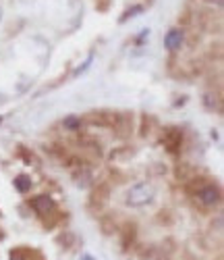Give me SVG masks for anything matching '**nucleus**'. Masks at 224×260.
Wrapping results in <instances>:
<instances>
[{
  "label": "nucleus",
  "instance_id": "11",
  "mask_svg": "<svg viewBox=\"0 0 224 260\" xmlns=\"http://www.w3.org/2000/svg\"><path fill=\"white\" fill-rule=\"evenodd\" d=\"M115 219H112V216H104L102 219V223H100V227H102V231L106 233V235H112L117 231V223H112Z\"/></svg>",
  "mask_w": 224,
  "mask_h": 260
},
{
  "label": "nucleus",
  "instance_id": "10",
  "mask_svg": "<svg viewBox=\"0 0 224 260\" xmlns=\"http://www.w3.org/2000/svg\"><path fill=\"white\" fill-rule=\"evenodd\" d=\"M81 125H83V121H81L79 117H66V119L62 121V127L69 129V132H77Z\"/></svg>",
  "mask_w": 224,
  "mask_h": 260
},
{
  "label": "nucleus",
  "instance_id": "8",
  "mask_svg": "<svg viewBox=\"0 0 224 260\" xmlns=\"http://www.w3.org/2000/svg\"><path fill=\"white\" fill-rule=\"evenodd\" d=\"M13 185H15V189H17L19 193H27V191L31 189V177H29V175H25V173H21V175H17V177H15Z\"/></svg>",
  "mask_w": 224,
  "mask_h": 260
},
{
  "label": "nucleus",
  "instance_id": "16",
  "mask_svg": "<svg viewBox=\"0 0 224 260\" xmlns=\"http://www.w3.org/2000/svg\"><path fill=\"white\" fill-rule=\"evenodd\" d=\"M81 260H94V258H92V256H89V254H87V256H83Z\"/></svg>",
  "mask_w": 224,
  "mask_h": 260
},
{
  "label": "nucleus",
  "instance_id": "15",
  "mask_svg": "<svg viewBox=\"0 0 224 260\" xmlns=\"http://www.w3.org/2000/svg\"><path fill=\"white\" fill-rule=\"evenodd\" d=\"M147 36H150V29H141V34L137 38V44H143V42L147 40Z\"/></svg>",
  "mask_w": 224,
  "mask_h": 260
},
{
  "label": "nucleus",
  "instance_id": "4",
  "mask_svg": "<svg viewBox=\"0 0 224 260\" xmlns=\"http://www.w3.org/2000/svg\"><path fill=\"white\" fill-rule=\"evenodd\" d=\"M162 144H164V148H166V152L178 154V150H181V144H183V134L178 132V129L170 127V129H166V134H164V138H162Z\"/></svg>",
  "mask_w": 224,
  "mask_h": 260
},
{
  "label": "nucleus",
  "instance_id": "7",
  "mask_svg": "<svg viewBox=\"0 0 224 260\" xmlns=\"http://www.w3.org/2000/svg\"><path fill=\"white\" fill-rule=\"evenodd\" d=\"M108 196H110L108 185H98V187L92 191V206H94V208H102V206L108 202Z\"/></svg>",
  "mask_w": 224,
  "mask_h": 260
},
{
  "label": "nucleus",
  "instance_id": "12",
  "mask_svg": "<svg viewBox=\"0 0 224 260\" xmlns=\"http://www.w3.org/2000/svg\"><path fill=\"white\" fill-rule=\"evenodd\" d=\"M29 256H31V250L27 248H17L11 252V260H29Z\"/></svg>",
  "mask_w": 224,
  "mask_h": 260
},
{
  "label": "nucleus",
  "instance_id": "1",
  "mask_svg": "<svg viewBox=\"0 0 224 260\" xmlns=\"http://www.w3.org/2000/svg\"><path fill=\"white\" fill-rule=\"evenodd\" d=\"M29 206L35 210L38 216H42L44 225H46V227H54V225H56V221H58L60 214H58V210H56L54 200L48 196V193H40V196H33L31 202H29Z\"/></svg>",
  "mask_w": 224,
  "mask_h": 260
},
{
  "label": "nucleus",
  "instance_id": "9",
  "mask_svg": "<svg viewBox=\"0 0 224 260\" xmlns=\"http://www.w3.org/2000/svg\"><path fill=\"white\" fill-rule=\"evenodd\" d=\"M145 9H143V5H135V7H131V9H127L123 15H121V23H125V21H129L131 17H135V15H141Z\"/></svg>",
  "mask_w": 224,
  "mask_h": 260
},
{
  "label": "nucleus",
  "instance_id": "6",
  "mask_svg": "<svg viewBox=\"0 0 224 260\" xmlns=\"http://www.w3.org/2000/svg\"><path fill=\"white\" fill-rule=\"evenodd\" d=\"M135 237H137V227L133 223H125L121 229V242H123V250H129V246L135 244Z\"/></svg>",
  "mask_w": 224,
  "mask_h": 260
},
{
  "label": "nucleus",
  "instance_id": "17",
  "mask_svg": "<svg viewBox=\"0 0 224 260\" xmlns=\"http://www.w3.org/2000/svg\"><path fill=\"white\" fill-rule=\"evenodd\" d=\"M3 237H5V235H3V231H0V240H3Z\"/></svg>",
  "mask_w": 224,
  "mask_h": 260
},
{
  "label": "nucleus",
  "instance_id": "14",
  "mask_svg": "<svg viewBox=\"0 0 224 260\" xmlns=\"http://www.w3.org/2000/svg\"><path fill=\"white\" fill-rule=\"evenodd\" d=\"M58 244L64 246V248H71V246H73V235H71V233H62V235L58 237Z\"/></svg>",
  "mask_w": 224,
  "mask_h": 260
},
{
  "label": "nucleus",
  "instance_id": "3",
  "mask_svg": "<svg viewBox=\"0 0 224 260\" xmlns=\"http://www.w3.org/2000/svg\"><path fill=\"white\" fill-rule=\"evenodd\" d=\"M195 196L199 200V204H204V206H214L220 202V187L214 185V183H204L197 191H195Z\"/></svg>",
  "mask_w": 224,
  "mask_h": 260
},
{
  "label": "nucleus",
  "instance_id": "5",
  "mask_svg": "<svg viewBox=\"0 0 224 260\" xmlns=\"http://www.w3.org/2000/svg\"><path fill=\"white\" fill-rule=\"evenodd\" d=\"M183 40H185L183 29L172 27V29H168V34L164 36V48H166V50H170V52L181 50V46H183Z\"/></svg>",
  "mask_w": 224,
  "mask_h": 260
},
{
  "label": "nucleus",
  "instance_id": "2",
  "mask_svg": "<svg viewBox=\"0 0 224 260\" xmlns=\"http://www.w3.org/2000/svg\"><path fill=\"white\" fill-rule=\"evenodd\" d=\"M154 198H156V189L150 183H135L127 191V196H125L129 206H145Z\"/></svg>",
  "mask_w": 224,
  "mask_h": 260
},
{
  "label": "nucleus",
  "instance_id": "18",
  "mask_svg": "<svg viewBox=\"0 0 224 260\" xmlns=\"http://www.w3.org/2000/svg\"><path fill=\"white\" fill-rule=\"evenodd\" d=\"M0 17H3V11H0Z\"/></svg>",
  "mask_w": 224,
  "mask_h": 260
},
{
  "label": "nucleus",
  "instance_id": "13",
  "mask_svg": "<svg viewBox=\"0 0 224 260\" xmlns=\"http://www.w3.org/2000/svg\"><path fill=\"white\" fill-rule=\"evenodd\" d=\"M92 62H94V52H92V54H89V56L85 58V62H83V64H79V67L75 69V73H73V75L77 77V75H81V73H85V71H87V67H89V64H92Z\"/></svg>",
  "mask_w": 224,
  "mask_h": 260
}]
</instances>
